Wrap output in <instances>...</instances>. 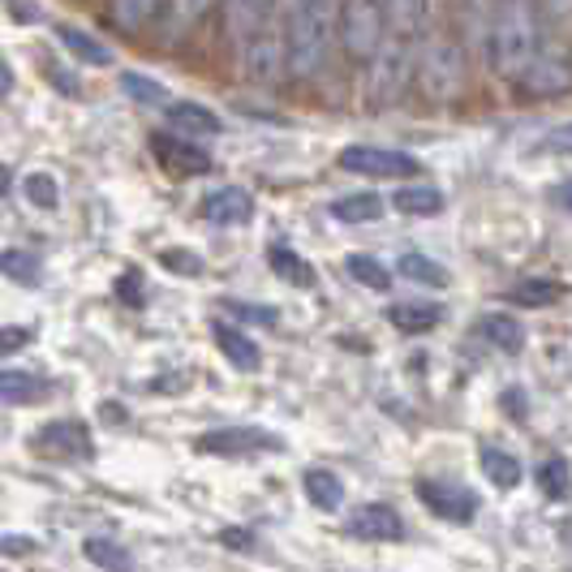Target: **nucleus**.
I'll list each match as a JSON object with an SVG mask.
<instances>
[{
  "mask_svg": "<svg viewBox=\"0 0 572 572\" xmlns=\"http://www.w3.org/2000/svg\"><path fill=\"white\" fill-rule=\"evenodd\" d=\"M267 263H272V272L288 280V285L297 288H315V267L297 254V250H288V245H267Z\"/></svg>",
  "mask_w": 572,
  "mask_h": 572,
  "instance_id": "22",
  "label": "nucleus"
},
{
  "mask_svg": "<svg viewBox=\"0 0 572 572\" xmlns=\"http://www.w3.org/2000/svg\"><path fill=\"white\" fill-rule=\"evenodd\" d=\"M538 151H547V156H572V121L555 125V129L538 142Z\"/></svg>",
  "mask_w": 572,
  "mask_h": 572,
  "instance_id": "38",
  "label": "nucleus"
},
{
  "mask_svg": "<svg viewBox=\"0 0 572 572\" xmlns=\"http://www.w3.org/2000/svg\"><path fill=\"white\" fill-rule=\"evenodd\" d=\"M151 156H156L163 172H172V177H203V172H211V156H206L199 142H190V138L156 134V138H151Z\"/></svg>",
  "mask_w": 572,
  "mask_h": 572,
  "instance_id": "12",
  "label": "nucleus"
},
{
  "mask_svg": "<svg viewBox=\"0 0 572 572\" xmlns=\"http://www.w3.org/2000/svg\"><path fill=\"white\" fill-rule=\"evenodd\" d=\"M0 396H4V405H40L47 396V379L22 374V370H4L0 374Z\"/></svg>",
  "mask_w": 572,
  "mask_h": 572,
  "instance_id": "23",
  "label": "nucleus"
},
{
  "mask_svg": "<svg viewBox=\"0 0 572 572\" xmlns=\"http://www.w3.org/2000/svg\"><path fill=\"white\" fill-rule=\"evenodd\" d=\"M163 0H108V22L125 31V35H138V31H151L156 18H160Z\"/></svg>",
  "mask_w": 572,
  "mask_h": 572,
  "instance_id": "19",
  "label": "nucleus"
},
{
  "mask_svg": "<svg viewBox=\"0 0 572 572\" xmlns=\"http://www.w3.org/2000/svg\"><path fill=\"white\" fill-rule=\"evenodd\" d=\"M417 499L439 517V521H474L478 512V495H469L465 487H448V483H435V478H422L417 483Z\"/></svg>",
  "mask_w": 572,
  "mask_h": 572,
  "instance_id": "13",
  "label": "nucleus"
},
{
  "mask_svg": "<svg viewBox=\"0 0 572 572\" xmlns=\"http://www.w3.org/2000/svg\"><path fill=\"white\" fill-rule=\"evenodd\" d=\"M538 9L547 13V22H572V0H538Z\"/></svg>",
  "mask_w": 572,
  "mask_h": 572,
  "instance_id": "42",
  "label": "nucleus"
},
{
  "mask_svg": "<svg viewBox=\"0 0 572 572\" xmlns=\"http://www.w3.org/2000/svg\"><path fill=\"white\" fill-rule=\"evenodd\" d=\"M0 272H4L9 280H18V285H35L43 267H40V258L27 254V250H4V254H0Z\"/></svg>",
  "mask_w": 572,
  "mask_h": 572,
  "instance_id": "34",
  "label": "nucleus"
},
{
  "mask_svg": "<svg viewBox=\"0 0 572 572\" xmlns=\"http://www.w3.org/2000/svg\"><path fill=\"white\" fill-rule=\"evenodd\" d=\"M555 203H560V206H564V211L572 215V181H564V186L555 190Z\"/></svg>",
  "mask_w": 572,
  "mask_h": 572,
  "instance_id": "45",
  "label": "nucleus"
},
{
  "mask_svg": "<svg viewBox=\"0 0 572 572\" xmlns=\"http://www.w3.org/2000/svg\"><path fill=\"white\" fill-rule=\"evenodd\" d=\"M121 91L138 104H168V91L160 82L142 78V74H121Z\"/></svg>",
  "mask_w": 572,
  "mask_h": 572,
  "instance_id": "36",
  "label": "nucleus"
},
{
  "mask_svg": "<svg viewBox=\"0 0 572 572\" xmlns=\"http://www.w3.org/2000/svg\"><path fill=\"white\" fill-rule=\"evenodd\" d=\"M168 125H172V134H186V138H215L224 129V121L206 104H194V99H172Z\"/></svg>",
  "mask_w": 572,
  "mask_h": 572,
  "instance_id": "17",
  "label": "nucleus"
},
{
  "mask_svg": "<svg viewBox=\"0 0 572 572\" xmlns=\"http://www.w3.org/2000/svg\"><path fill=\"white\" fill-rule=\"evenodd\" d=\"M211 336H215V345H220V353L229 358V367H237L245 370V374H254V370L263 367V349L245 336L242 327H233V324H224V319H215L211 324Z\"/></svg>",
  "mask_w": 572,
  "mask_h": 572,
  "instance_id": "16",
  "label": "nucleus"
},
{
  "mask_svg": "<svg viewBox=\"0 0 572 572\" xmlns=\"http://www.w3.org/2000/svg\"><path fill=\"white\" fill-rule=\"evenodd\" d=\"M220 31L233 52H242L254 40H267V35H285V0H224Z\"/></svg>",
  "mask_w": 572,
  "mask_h": 572,
  "instance_id": "5",
  "label": "nucleus"
},
{
  "mask_svg": "<svg viewBox=\"0 0 572 572\" xmlns=\"http://www.w3.org/2000/svg\"><path fill=\"white\" fill-rule=\"evenodd\" d=\"M526 99H560L572 91V52L564 40H542L530 70L512 82Z\"/></svg>",
  "mask_w": 572,
  "mask_h": 572,
  "instance_id": "7",
  "label": "nucleus"
},
{
  "mask_svg": "<svg viewBox=\"0 0 572 572\" xmlns=\"http://www.w3.org/2000/svg\"><path fill=\"white\" fill-rule=\"evenodd\" d=\"M388 9H392V27L401 31V35H422L426 31V22H431V0H388Z\"/></svg>",
  "mask_w": 572,
  "mask_h": 572,
  "instance_id": "32",
  "label": "nucleus"
},
{
  "mask_svg": "<svg viewBox=\"0 0 572 572\" xmlns=\"http://www.w3.org/2000/svg\"><path fill=\"white\" fill-rule=\"evenodd\" d=\"M396 272H401V276H409L413 285H426V288H444V285H448V272H444V267H439L431 254H417V250L401 254Z\"/></svg>",
  "mask_w": 572,
  "mask_h": 572,
  "instance_id": "30",
  "label": "nucleus"
},
{
  "mask_svg": "<svg viewBox=\"0 0 572 572\" xmlns=\"http://www.w3.org/2000/svg\"><path fill=\"white\" fill-rule=\"evenodd\" d=\"M331 215L340 224H370V220H383V199L379 194H345L331 203Z\"/></svg>",
  "mask_w": 572,
  "mask_h": 572,
  "instance_id": "28",
  "label": "nucleus"
},
{
  "mask_svg": "<svg viewBox=\"0 0 572 572\" xmlns=\"http://www.w3.org/2000/svg\"><path fill=\"white\" fill-rule=\"evenodd\" d=\"M413 74H417V91L431 104H452L465 91V47L452 35L439 31H422L413 40Z\"/></svg>",
  "mask_w": 572,
  "mask_h": 572,
  "instance_id": "3",
  "label": "nucleus"
},
{
  "mask_svg": "<svg viewBox=\"0 0 572 572\" xmlns=\"http://www.w3.org/2000/svg\"><path fill=\"white\" fill-rule=\"evenodd\" d=\"M56 40H61V47L70 56H78L82 65H113V47H104L95 35H86L82 27H56Z\"/></svg>",
  "mask_w": 572,
  "mask_h": 572,
  "instance_id": "20",
  "label": "nucleus"
},
{
  "mask_svg": "<svg viewBox=\"0 0 572 572\" xmlns=\"http://www.w3.org/2000/svg\"><path fill=\"white\" fill-rule=\"evenodd\" d=\"M396 27H392V9L388 0H345V13H340V43L353 61L367 65L370 56L388 43Z\"/></svg>",
  "mask_w": 572,
  "mask_h": 572,
  "instance_id": "6",
  "label": "nucleus"
},
{
  "mask_svg": "<svg viewBox=\"0 0 572 572\" xmlns=\"http://www.w3.org/2000/svg\"><path fill=\"white\" fill-rule=\"evenodd\" d=\"M4 551L18 555V551H35V542H22V538H4Z\"/></svg>",
  "mask_w": 572,
  "mask_h": 572,
  "instance_id": "46",
  "label": "nucleus"
},
{
  "mask_svg": "<svg viewBox=\"0 0 572 572\" xmlns=\"http://www.w3.org/2000/svg\"><path fill=\"white\" fill-rule=\"evenodd\" d=\"M340 13L345 0H285V40L288 78H319L327 56L340 43Z\"/></svg>",
  "mask_w": 572,
  "mask_h": 572,
  "instance_id": "1",
  "label": "nucleus"
},
{
  "mask_svg": "<svg viewBox=\"0 0 572 572\" xmlns=\"http://www.w3.org/2000/svg\"><path fill=\"white\" fill-rule=\"evenodd\" d=\"M560 297H564V285H555L547 276H530V280H517V285L508 288V301L512 306H526V310H542V306H551Z\"/></svg>",
  "mask_w": 572,
  "mask_h": 572,
  "instance_id": "26",
  "label": "nucleus"
},
{
  "mask_svg": "<svg viewBox=\"0 0 572 572\" xmlns=\"http://www.w3.org/2000/svg\"><path fill=\"white\" fill-rule=\"evenodd\" d=\"M349 276L358 280V285L374 288V293H383V288H392V272L379 263V258H370V254H349Z\"/></svg>",
  "mask_w": 572,
  "mask_h": 572,
  "instance_id": "33",
  "label": "nucleus"
},
{
  "mask_svg": "<svg viewBox=\"0 0 572 572\" xmlns=\"http://www.w3.org/2000/svg\"><path fill=\"white\" fill-rule=\"evenodd\" d=\"M254 215V199L242 186H220L203 199V220L206 224H220V229H233V224H245Z\"/></svg>",
  "mask_w": 572,
  "mask_h": 572,
  "instance_id": "15",
  "label": "nucleus"
},
{
  "mask_svg": "<svg viewBox=\"0 0 572 572\" xmlns=\"http://www.w3.org/2000/svg\"><path fill=\"white\" fill-rule=\"evenodd\" d=\"M117 297H121L125 306H142V276L138 272H125L121 280H117Z\"/></svg>",
  "mask_w": 572,
  "mask_h": 572,
  "instance_id": "41",
  "label": "nucleus"
},
{
  "mask_svg": "<svg viewBox=\"0 0 572 572\" xmlns=\"http://www.w3.org/2000/svg\"><path fill=\"white\" fill-rule=\"evenodd\" d=\"M538 487L547 499H555V504H564L572 495V469L564 456H547L542 465H538Z\"/></svg>",
  "mask_w": 572,
  "mask_h": 572,
  "instance_id": "31",
  "label": "nucleus"
},
{
  "mask_svg": "<svg viewBox=\"0 0 572 572\" xmlns=\"http://www.w3.org/2000/svg\"><path fill=\"white\" fill-rule=\"evenodd\" d=\"M194 448L206 452V456H250V452L280 448V439L267 435L263 426H220L211 435H199Z\"/></svg>",
  "mask_w": 572,
  "mask_h": 572,
  "instance_id": "11",
  "label": "nucleus"
},
{
  "mask_svg": "<svg viewBox=\"0 0 572 572\" xmlns=\"http://www.w3.org/2000/svg\"><path fill=\"white\" fill-rule=\"evenodd\" d=\"M478 460H483V474H487V478L499 490L521 487V460H517L512 452H504V448H495V444H487V448L478 452Z\"/></svg>",
  "mask_w": 572,
  "mask_h": 572,
  "instance_id": "25",
  "label": "nucleus"
},
{
  "mask_svg": "<svg viewBox=\"0 0 572 572\" xmlns=\"http://www.w3.org/2000/svg\"><path fill=\"white\" fill-rule=\"evenodd\" d=\"M86 560L95 564V569L104 572H134V555L125 551L121 542H113V538H86Z\"/></svg>",
  "mask_w": 572,
  "mask_h": 572,
  "instance_id": "29",
  "label": "nucleus"
},
{
  "mask_svg": "<svg viewBox=\"0 0 572 572\" xmlns=\"http://www.w3.org/2000/svg\"><path fill=\"white\" fill-rule=\"evenodd\" d=\"M27 340H35V327H4V331H0V353L9 358V353H18Z\"/></svg>",
  "mask_w": 572,
  "mask_h": 572,
  "instance_id": "40",
  "label": "nucleus"
},
{
  "mask_svg": "<svg viewBox=\"0 0 572 572\" xmlns=\"http://www.w3.org/2000/svg\"><path fill=\"white\" fill-rule=\"evenodd\" d=\"M224 0H163L160 18H156V27H151V35L160 47H172V43H181L199 22H203L211 9H220Z\"/></svg>",
  "mask_w": 572,
  "mask_h": 572,
  "instance_id": "10",
  "label": "nucleus"
},
{
  "mask_svg": "<svg viewBox=\"0 0 572 572\" xmlns=\"http://www.w3.org/2000/svg\"><path fill=\"white\" fill-rule=\"evenodd\" d=\"M504 413L526 417V396H521V388H504Z\"/></svg>",
  "mask_w": 572,
  "mask_h": 572,
  "instance_id": "43",
  "label": "nucleus"
},
{
  "mask_svg": "<svg viewBox=\"0 0 572 572\" xmlns=\"http://www.w3.org/2000/svg\"><path fill=\"white\" fill-rule=\"evenodd\" d=\"M392 203H396L401 215L426 220V215H439V211H444V194H439L435 186H405V190H396Z\"/></svg>",
  "mask_w": 572,
  "mask_h": 572,
  "instance_id": "27",
  "label": "nucleus"
},
{
  "mask_svg": "<svg viewBox=\"0 0 572 572\" xmlns=\"http://www.w3.org/2000/svg\"><path fill=\"white\" fill-rule=\"evenodd\" d=\"M35 448L47 456V460H61V465H82L95 456V444H91V431L82 422H47L40 435H35Z\"/></svg>",
  "mask_w": 572,
  "mask_h": 572,
  "instance_id": "9",
  "label": "nucleus"
},
{
  "mask_svg": "<svg viewBox=\"0 0 572 572\" xmlns=\"http://www.w3.org/2000/svg\"><path fill=\"white\" fill-rule=\"evenodd\" d=\"M388 324L405 336H422V331H435L444 324V306L439 301H396L388 310Z\"/></svg>",
  "mask_w": 572,
  "mask_h": 572,
  "instance_id": "18",
  "label": "nucleus"
},
{
  "mask_svg": "<svg viewBox=\"0 0 572 572\" xmlns=\"http://www.w3.org/2000/svg\"><path fill=\"white\" fill-rule=\"evenodd\" d=\"M336 163L345 168V172H353V177H379V181H401V177H417L422 172V163L405 156V151H392V147H367V142H358V147H345Z\"/></svg>",
  "mask_w": 572,
  "mask_h": 572,
  "instance_id": "8",
  "label": "nucleus"
},
{
  "mask_svg": "<svg viewBox=\"0 0 572 572\" xmlns=\"http://www.w3.org/2000/svg\"><path fill=\"white\" fill-rule=\"evenodd\" d=\"M220 542H224V547H250V542H254V538H250V533H237V530H224L220 533Z\"/></svg>",
  "mask_w": 572,
  "mask_h": 572,
  "instance_id": "44",
  "label": "nucleus"
},
{
  "mask_svg": "<svg viewBox=\"0 0 572 572\" xmlns=\"http://www.w3.org/2000/svg\"><path fill=\"white\" fill-rule=\"evenodd\" d=\"M301 490H306V499H310L315 508H324V512H336V508L345 504V483H340L331 469H306Z\"/></svg>",
  "mask_w": 572,
  "mask_h": 572,
  "instance_id": "21",
  "label": "nucleus"
},
{
  "mask_svg": "<svg viewBox=\"0 0 572 572\" xmlns=\"http://www.w3.org/2000/svg\"><path fill=\"white\" fill-rule=\"evenodd\" d=\"M413 74V35L392 31L388 43L367 61V104L370 108H392L409 91Z\"/></svg>",
  "mask_w": 572,
  "mask_h": 572,
  "instance_id": "4",
  "label": "nucleus"
},
{
  "mask_svg": "<svg viewBox=\"0 0 572 572\" xmlns=\"http://www.w3.org/2000/svg\"><path fill=\"white\" fill-rule=\"evenodd\" d=\"M345 533L349 538H362V542H401L405 538V521L388 504H367V508H358L345 521Z\"/></svg>",
  "mask_w": 572,
  "mask_h": 572,
  "instance_id": "14",
  "label": "nucleus"
},
{
  "mask_svg": "<svg viewBox=\"0 0 572 572\" xmlns=\"http://www.w3.org/2000/svg\"><path fill=\"white\" fill-rule=\"evenodd\" d=\"M224 310H233L237 319H245V324H263V327H276L280 324V315L272 310V306H254V301H224Z\"/></svg>",
  "mask_w": 572,
  "mask_h": 572,
  "instance_id": "37",
  "label": "nucleus"
},
{
  "mask_svg": "<svg viewBox=\"0 0 572 572\" xmlns=\"http://www.w3.org/2000/svg\"><path fill=\"white\" fill-rule=\"evenodd\" d=\"M478 331L487 336L495 349H504V353H521L526 349V327L517 324L512 315H483Z\"/></svg>",
  "mask_w": 572,
  "mask_h": 572,
  "instance_id": "24",
  "label": "nucleus"
},
{
  "mask_svg": "<svg viewBox=\"0 0 572 572\" xmlns=\"http://www.w3.org/2000/svg\"><path fill=\"white\" fill-rule=\"evenodd\" d=\"M160 263L168 272H181V276H199L203 272V263L199 258H190V250H163Z\"/></svg>",
  "mask_w": 572,
  "mask_h": 572,
  "instance_id": "39",
  "label": "nucleus"
},
{
  "mask_svg": "<svg viewBox=\"0 0 572 572\" xmlns=\"http://www.w3.org/2000/svg\"><path fill=\"white\" fill-rule=\"evenodd\" d=\"M542 47V22H538V0H495L490 18V70L499 78L517 82Z\"/></svg>",
  "mask_w": 572,
  "mask_h": 572,
  "instance_id": "2",
  "label": "nucleus"
},
{
  "mask_svg": "<svg viewBox=\"0 0 572 572\" xmlns=\"http://www.w3.org/2000/svg\"><path fill=\"white\" fill-rule=\"evenodd\" d=\"M22 190H27L31 206H40V211H56V203H61V190H56L52 172H27Z\"/></svg>",
  "mask_w": 572,
  "mask_h": 572,
  "instance_id": "35",
  "label": "nucleus"
}]
</instances>
